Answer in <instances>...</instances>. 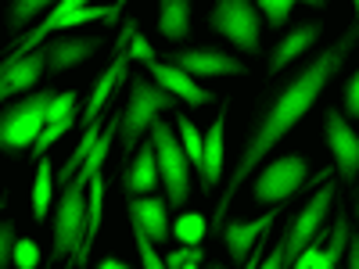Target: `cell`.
Returning a JSON list of instances; mask_svg holds the SVG:
<instances>
[{"instance_id": "obj_6", "label": "cell", "mask_w": 359, "mask_h": 269, "mask_svg": "<svg viewBox=\"0 0 359 269\" xmlns=\"http://www.w3.org/2000/svg\"><path fill=\"white\" fill-rule=\"evenodd\" d=\"M208 25L223 33L237 50L245 54H259V33H262V11L255 0H216Z\"/></svg>"}, {"instance_id": "obj_34", "label": "cell", "mask_w": 359, "mask_h": 269, "mask_svg": "<svg viewBox=\"0 0 359 269\" xmlns=\"http://www.w3.org/2000/svg\"><path fill=\"white\" fill-rule=\"evenodd\" d=\"M341 104H345V115H348V118H359V72H355V76L345 83Z\"/></svg>"}, {"instance_id": "obj_13", "label": "cell", "mask_w": 359, "mask_h": 269, "mask_svg": "<svg viewBox=\"0 0 359 269\" xmlns=\"http://www.w3.org/2000/svg\"><path fill=\"white\" fill-rule=\"evenodd\" d=\"M97 47H101V36H57V40H50L43 50H47V69H50V76H62V72H69L72 65H79V62H90V57L97 54Z\"/></svg>"}, {"instance_id": "obj_41", "label": "cell", "mask_w": 359, "mask_h": 269, "mask_svg": "<svg viewBox=\"0 0 359 269\" xmlns=\"http://www.w3.org/2000/svg\"><path fill=\"white\" fill-rule=\"evenodd\" d=\"M205 269H223V262H212V265H205Z\"/></svg>"}, {"instance_id": "obj_21", "label": "cell", "mask_w": 359, "mask_h": 269, "mask_svg": "<svg viewBox=\"0 0 359 269\" xmlns=\"http://www.w3.org/2000/svg\"><path fill=\"white\" fill-rule=\"evenodd\" d=\"M101 133H104V126H101V118H97V123H90L86 130H83V137H79V147H76V151L69 155V162L62 165V172H57V179H62V184H69V179L83 169V162L90 158V155H94V147H97V140H101Z\"/></svg>"}, {"instance_id": "obj_20", "label": "cell", "mask_w": 359, "mask_h": 269, "mask_svg": "<svg viewBox=\"0 0 359 269\" xmlns=\"http://www.w3.org/2000/svg\"><path fill=\"white\" fill-rule=\"evenodd\" d=\"M158 33L180 43L191 33V0H162L158 8Z\"/></svg>"}, {"instance_id": "obj_10", "label": "cell", "mask_w": 359, "mask_h": 269, "mask_svg": "<svg viewBox=\"0 0 359 269\" xmlns=\"http://www.w3.org/2000/svg\"><path fill=\"white\" fill-rule=\"evenodd\" d=\"M172 65H180L191 76H245V62H237L233 54L216 50V47H198V50H176Z\"/></svg>"}, {"instance_id": "obj_16", "label": "cell", "mask_w": 359, "mask_h": 269, "mask_svg": "<svg viewBox=\"0 0 359 269\" xmlns=\"http://www.w3.org/2000/svg\"><path fill=\"white\" fill-rule=\"evenodd\" d=\"M47 69V50H33V54H25L22 62L15 65H4V83H0V94H4V101L25 94V90H33L40 83Z\"/></svg>"}, {"instance_id": "obj_30", "label": "cell", "mask_w": 359, "mask_h": 269, "mask_svg": "<svg viewBox=\"0 0 359 269\" xmlns=\"http://www.w3.org/2000/svg\"><path fill=\"white\" fill-rule=\"evenodd\" d=\"M72 115H76V90H65L47 108V123H62V118H72Z\"/></svg>"}, {"instance_id": "obj_33", "label": "cell", "mask_w": 359, "mask_h": 269, "mask_svg": "<svg viewBox=\"0 0 359 269\" xmlns=\"http://www.w3.org/2000/svg\"><path fill=\"white\" fill-rule=\"evenodd\" d=\"M15 244H18L15 226H11V223H4V226H0V262H4V265H11V262H15Z\"/></svg>"}, {"instance_id": "obj_24", "label": "cell", "mask_w": 359, "mask_h": 269, "mask_svg": "<svg viewBox=\"0 0 359 269\" xmlns=\"http://www.w3.org/2000/svg\"><path fill=\"white\" fill-rule=\"evenodd\" d=\"M176 133H180V140H184V151H187L191 165L201 172V165H205V133L191 123L187 115H176Z\"/></svg>"}, {"instance_id": "obj_4", "label": "cell", "mask_w": 359, "mask_h": 269, "mask_svg": "<svg viewBox=\"0 0 359 269\" xmlns=\"http://www.w3.org/2000/svg\"><path fill=\"white\" fill-rule=\"evenodd\" d=\"M54 90H36L33 97H22L18 104H8L0 111V144L8 151H25L40 140L47 130V108L54 104Z\"/></svg>"}, {"instance_id": "obj_40", "label": "cell", "mask_w": 359, "mask_h": 269, "mask_svg": "<svg viewBox=\"0 0 359 269\" xmlns=\"http://www.w3.org/2000/svg\"><path fill=\"white\" fill-rule=\"evenodd\" d=\"M126 4H130V0H115V4H111V8H115L118 15H123V8H126Z\"/></svg>"}, {"instance_id": "obj_44", "label": "cell", "mask_w": 359, "mask_h": 269, "mask_svg": "<svg viewBox=\"0 0 359 269\" xmlns=\"http://www.w3.org/2000/svg\"><path fill=\"white\" fill-rule=\"evenodd\" d=\"M338 269H341V265H338Z\"/></svg>"}, {"instance_id": "obj_28", "label": "cell", "mask_w": 359, "mask_h": 269, "mask_svg": "<svg viewBox=\"0 0 359 269\" xmlns=\"http://www.w3.org/2000/svg\"><path fill=\"white\" fill-rule=\"evenodd\" d=\"M133 241H137V251H140V265H144V269H169L165 258L158 255L155 241H151V237L144 233V226H137V223H133Z\"/></svg>"}, {"instance_id": "obj_2", "label": "cell", "mask_w": 359, "mask_h": 269, "mask_svg": "<svg viewBox=\"0 0 359 269\" xmlns=\"http://www.w3.org/2000/svg\"><path fill=\"white\" fill-rule=\"evenodd\" d=\"M176 108V97L169 94L165 86H155L151 79L133 76L130 79V101L123 108V130H118V140H123V151L130 155L137 140L155 126V118L169 115Z\"/></svg>"}, {"instance_id": "obj_38", "label": "cell", "mask_w": 359, "mask_h": 269, "mask_svg": "<svg viewBox=\"0 0 359 269\" xmlns=\"http://www.w3.org/2000/svg\"><path fill=\"white\" fill-rule=\"evenodd\" d=\"M97 269H130V265H126L123 258H111V255H108V258H101V262H97Z\"/></svg>"}, {"instance_id": "obj_31", "label": "cell", "mask_w": 359, "mask_h": 269, "mask_svg": "<svg viewBox=\"0 0 359 269\" xmlns=\"http://www.w3.org/2000/svg\"><path fill=\"white\" fill-rule=\"evenodd\" d=\"M15 265H18V269H36V265H40V248H36V241L18 237V244H15Z\"/></svg>"}, {"instance_id": "obj_22", "label": "cell", "mask_w": 359, "mask_h": 269, "mask_svg": "<svg viewBox=\"0 0 359 269\" xmlns=\"http://www.w3.org/2000/svg\"><path fill=\"white\" fill-rule=\"evenodd\" d=\"M50 198H54V169H50V158H40L36 162V179H33V216L36 219H47Z\"/></svg>"}, {"instance_id": "obj_43", "label": "cell", "mask_w": 359, "mask_h": 269, "mask_svg": "<svg viewBox=\"0 0 359 269\" xmlns=\"http://www.w3.org/2000/svg\"><path fill=\"white\" fill-rule=\"evenodd\" d=\"M355 212H359V198H355Z\"/></svg>"}, {"instance_id": "obj_25", "label": "cell", "mask_w": 359, "mask_h": 269, "mask_svg": "<svg viewBox=\"0 0 359 269\" xmlns=\"http://www.w3.org/2000/svg\"><path fill=\"white\" fill-rule=\"evenodd\" d=\"M205 233H208V223H205V216L201 212H184L176 223H172V237L180 244H191V248H198L201 241H205Z\"/></svg>"}, {"instance_id": "obj_1", "label": "cell", "mask_w": 359, "mask_h": 269, "mask_svg": "<svg viewBox=\"0 0 359 269\" xmlns=\"http://www.w3.org/2000/svg\"><path fill=\"white\" fill-rule=\"evenodd\" d=\"M355 40H359V29L345 33L334 47L320 50L313 62L298 72L273 101H269V108L262 111V118L255 123V133L248 137L241 158H237V165H233V172H230V179H226L223 198L216 201V212H212V233H216V237H223V216H226L233 194L248 184V176L262 165V158L273 151L280 140H287V133L313 111V104L320 101V94L327 90V83H331V79L338 76V69L345 65V57H348V50H352Z\"/></svg>"}, {"instance_id": "obj_32", "label": "cell", "mask_w": 359, "mask_h": 269, "mask_svg": "<svg viewBox=\"0 0 359 269\" xmlns=\"http://www.w3.org/2000/svg\"><path fill=\"white\" fill-rule=\"evenodd\" d=\"M130 62H144V65H151V62H155V47L147 43L144 33H137V36L130 40Z\"/></svg>"}, {"instance_id": "obj_17", "label": "cell", "mask_w": 359, "mask_h": 269, "mask_svg": "<svg viewBox=\"0 0 359 269\" xmlns=\"http://www.w3.org/2000/svg\"><path fill=\"white\" fill-rule=\"evenodd\" d=\"M316 40H320V25H316V22H309V25H294L291 33L277 43L273 57H269V76H277L280 69H287L291 62H298V57H302Z\"/></svg>"}, {"instance_id": "obj_36", "label": "cell", "mask_w": 359, "mask_h": 269, "mask_svg": "<svg viewBox=\"0 0 359 269\" xmlns=\"http://www.w3.org/2000/svg\"><path fill=\"white\" fill-rule=\"evenodd\" d=\"M262 251H266V244L259 241V244H255V251L248 255V262H241V269H259V265H262Z\"/></svg>"}, {"instance_id": "obj_5", "label": "cell", "mask_w": 359, "mask_h": 269, "mask_svg": "<svg viewBox=\"0 0 359 269\" xmlns=\"http://www.w3.org/2000/svg\"><path fill=\"white\" fill-rule=\"evenodd\" d=\"M151 144L158 151V169H162V184H165V198L172 208H184L191 198V158L184 151L180 133L165 123V115L155 118L151 126Z\"/></svg>"}, {"instance_id": "obj_15", "label": "cell", "mask_w": 359, "mask_h": 269, "mask_svg": "<svg viewBox=\"0 0 359 269\" xmlns=\"http://www.w3.org/2000/svg\"><path fill=\"white\" fill-rule=\"evenodd\" d=\"M269 223H277V208H269L262 219H252V223H226L223 244H226L230 258H233V262H248V255H252L255 244L262 241V233L269 230Z\"/></svg>"}, {"instance_id": "obj_14", "label": "cell", "mask_w": 359, "mask_h": 269, "mask_svg": "<svg viewBox=\"0 0 359 269\" xmlns=\"http://www.w3.org/2000/svg\"><path fill=\"white\" fill-rule=\"evenodd\" d=\"M126 65H130V50H118V54L111 57V65L101 72V79H97V86H94V94H90V101H86V108H83V115H79V126H83V130H86L90 123H97V118L104 115V104L111 101L118 79H126Z\"/></svg>"}, {"instance_id": "obj_37", "label": "cell", "mask_w": 359, "mask_h": 269, "mask_svg": "<svg viewBox=\"0 0 359 269\" xmlns=\"http://www.w3.org/2000/svg\"><path fill=\"white\" fill-rule=\"evenodd\" d=\"M348 269H359V241H348Z\"/></svg>"}, {"instance_id": "obj_3", "label": "cell", "mask_w": 359, "mask_h": 269, "mask_svg": "<svg viewBox=\"0 0 359 269\" xmlns=\"http://www.w3.org/2000/svg\"><path fill=\"white\" fill-rule=\"evenodd\" d=\"M94 184V179H90ZM90 184H79V179H69L62 201H57L54 212V244H50V262L72 258L83 241H86V219H90Z\"/></svg>"}, {"instance_id": "obj_9", "label": "cell", "mask_w": 359, "mask_h": 269, "mask_svg": "<svg viewBox=\"0 0 359 269\" xmlns=\"http://www.w3.org/2000/svg\"><path fill=\"white\" fill-rule=\"evenodd\" d=\"M323 133H327V147L334 155V169L345 184L359 176V137L355 130L348 126V115L338 111V108H327L323 115Z\"/></svg>"}, {"instance_id": "obj_18", "label": "cell", "mask_w": 359, "mask_h": 269, "mask_svg": "<svg viewBox=\"0 0 359 269\" xmlns=\"http://www.w3.org/2000/svg\"><path fill=\"white\" fill-rule=\"evenodd\" d=\"M162 184V169H158V151L155 144H144L137 151V162H130L126 172V191L130 194H151Z\"/></svg>"}, {"instance_id": "obj_7", "label": "cell", "mask_w": 359, "mask_h": 269, "mask_svg": "<svg viewBox=\"0 0 359 269\" xmlns=\"http://www.w3.org/2000/svg\"><path fill=\"white\" fill-rule=\"evenodd\" d=\"M306 179H309V162L302 155H280V158H273L269 165H262V172L255 176V184H252V198L259 205L277 208L291 194L302 191Z\"/></svg>"}, {"instance_id": "obj_26", "label": "cell", "mask_w": 359, "mask_h": 269, "mask_svg": "<svg viewBox=\"0 0 359 269\" xmlns=\"http://www.w3.org/2000/svg\"><path fill=\"white\" fill-rule=\"evenodd\" d=\"M54 4H57V0H11V15H8L11 22H8V25H11V29H25L40 11H47V8H54Z\"/></svg>"}, {"instance_id": "obj_27", "label": "cell", "mask_w": 359, "mask_h": 269, "mask_svg": "<svg viewBox=\"0 0 359 269\" xmlns=\"http://www.w3.org/2000/svg\"><path fill=\"white\" fill-rule=\"evenodd\" d=\"M76 123H79L76 115H72V118H62V123H47V130L40 133V140H36L33 147H29V151H33V158L40 162V158H43V155H47L50 147H54L57 140H62V137H65V133H69V130H72Z\"/></svg>"}, {"instance_id": "obj_35", "label": "cell", "mask_w": 359, "mask_h": 269, "mask_svg": "<svg viewBox=\"0 0 359 269\" xmlns=\"http://www.w3.org/2000/svg\"><path fill=\"white\" fill-rule=\"evenodd\" d=\"M191 255H194V248H191V244H184L180 251H169V255H165V265H169V269H184Z\"/></svg>"}, {"instance_id": "obj_42", "label": "cell", "mask_w": 359, "mask_h": 269, "mask_svg": "<svg viewBox=\"0 0 359 269\" xmlns=\"http://www.w3.org/2000/svg\"><path fill=\"white\" fill-rule=\"evenodd\" d=\"M352 8H355V18H359V0H352Z\"/></svg>"}, {"instance_id": "obj_8", "label": "cell", "mask_w": 359, "mask_h": 269, "mask_svg": "<svg viewBox=\"0 0 359 269\" xmlns=\"http://www.w3.org/2000/svg\"><path fill=\"white\" fill-rule=\"evenodd\" d=\"M331 201H334V184L327 179V184L309 198V205L291 219V226H287V233H284V269H294L298 255H302V251L316 241V233L323 230L327 212H331Z\"/></svg>"}, {"instance_id": "obj_39", "label": "cell", "mask_w": 359, "mask_h": 269, "mask_svg": "<svg viewBox=\"0 0 359 269\" xmlns=\"http://www.w3.org/2000/svg\"><path fill=\"white\" fill-rule=\"evenodd\" d=\"M294 4H309V8H323L327 0H294Z\"/></svg>"}, {"instance_id": "obj_23", "label": "cell", "mask_w": 359, "mask_h": 269, "mask_svg": "<svg viewBox=\"0 0 359 269\" xmlns=\"http://www.w3.org/2000/svg\"><path fill=\"white\" fill-rule=\"evenodd\" d=\"M348 241H352L348 219L338 216V226L331 230V241H327V248H323V255H320V262H316L313 269H338V258L348 251Z\"/></svg>"}, {"instance_id": "obj_11", "label": "cell", "mask_w": 359, "mask_h": 269, "mask_svg": "<svg viewBox=\"0 0 359 269\" xmlns=\"http://www.w3.org/2000/svg\"><path fill=\"white\" fill-rule=\"evenodd\" d=\"M126 208H130V219L137 226H144V233L151 237L155 244H165L172 237V223H169V208L172 205H169V198H158V194L137 198V194H130Z\"/></svg>"}, {"instance_id": "obj_19", "label": "cell", "mask_w": 359, "mask_h": 269, "mask_svg": "<svg viewBox=\"0 0 359 269\" xmlns=\"http://www.w3.org/2000/svg\"><path fill=\"white\" fill-rule=\"evenodd\" d=\"M223 133H226V111L216 115L212 130L205 133V165H201V187L212 191L223 179Z\"/></svg>"}, {"instance_id": "obj_12", "label": "cell", "mask_w": 359, "mask_h": 269, "mask_svg": "<svg viewBox=\"0 0 359 269\" xmlns=\"http://www.w3.org/2000/svg\"><path fill=\"white\" fill-rule=\"evenodd\" d=\"M147 72L158 79V86H165L172 97L187 101L191 108H201V104H212V101H216V97H212V90L198 86L191 72H184V69L172 65V62H151V65H147Z\"/></svg>"}, {"instance_id": "obj_29", "label": "cell", "mask_w": 359, "mask_h": 269, "mask_svg": "<svg viewBox=\"0 0 359 269\" xmlns=\"http://www.w3.org/2000/svg\"><path fill=\"white\" fill-rule=\"evenodd\" d=\"M255 4H259V11L266 15V25L280 29V25H287V22H291V8H294V0H255Z\"/></svg>"}]
</instances>
